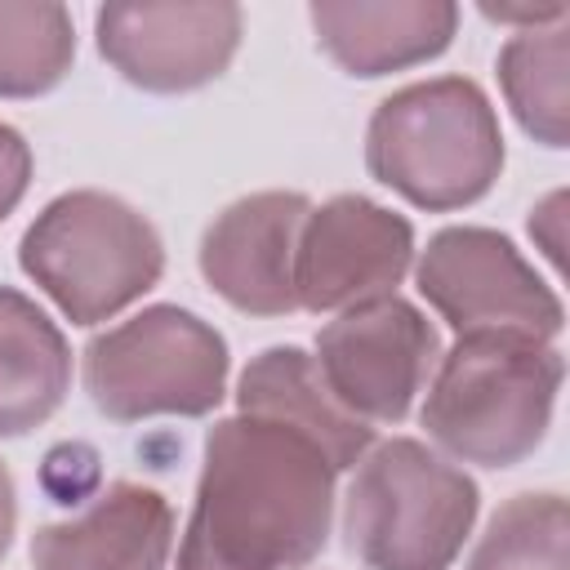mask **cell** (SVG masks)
I'll use <instances>...</instances> for the list:
<instances>
[{
    "label": "cell",
    "mask_w": 570,
    "mask_h": 570,
    "mask_svg": "<svg viewBox=\"0 0 570 570\" xmlns=\"http://www.w3.org/2000/svg\"><path fill=\"white\" fill-rule=\"evenodd\" d=\"M566 361L552 343L521 334H459L441 352L419 423L459 463L517 468L552 423Z\"/></svg>",
    "instance_id": "2"
},
{
    "label": "cell",
    "mask_w": 570,
    "mask_h": 570,
    "mask_svg": "<svg viewBox=\"0 0 570 570\" xmlns=\"http://www.w3.org/2000/svg\"><path fill=\"white\" fill-rule=\"evenodd\" d=\"M31 169H36L31 142L13 125L0 120V223L22 205V196L31 187Z\"/></svg>",
    "instance_id": "19"
},
{
    "label": "cell",
    "mask_w": 570,
    "mask_h": 570,
    "mask_svg": "<svg viewBox=\"0 0 570 570\" xmlns=\"http://www.w3.org/2000/svg\"><path fill=\"white\" fill-rule=\"evenodd\" d=\"M499 85L517 116V125L561 151L570 142V27H534L517 31L499 49Z\"/></svg>",
    "instance_id": "16"
},
{
    "label": "cell",
    "mask_w": 570,
    "mask_h": 570,
    "mask_svg": "<svg viewBox=\"0 0 570 570\" xmlns=\"http://www.w3.org/2000/svg\"><path fill=\"white\" fill-rule=\"evenodd\" d=\"M13 530H18V490H13V472L0 459V557L13 543Z\"/></svg>",
    "instance_id": "22"
},
{
    "label": "cell",
    "mask_w": 570,
    "mask_h": 570,
    "mask_svg": "<svg viewBox=\"0 0 570 570\" xmlns=\"http://www.w3.org/2000/svg\"><path fill=\"white\" fill-rule=\"evenodd\" d=\"M22 272L71 325H98L156 289L165 240L129 200L80 187L53 196L18 240Z\"/></svg>",
    "instance_id": "5"
},
{
    "label": "cell",
    "mask_w": 570,
    "mask_h": 570,
    "mask_svg": "<svg viewBox=\"0 0 570 570\" xmlns=\"http://www.w3.org/2000/svg\"><path fill=\"white\" fill-rule=\"evenodd\" d=\"M71 392V347L22 289L0 285V436L49 423Z\"/></svg>",
    "instance_id": "15"
},
{
    "label": "cell",
    "mask_w": 570,
    "mask_h": 570,
    "mask_svg": "<svg viewBox=\"0 0 570 570\" xmlns=\"http://www.w3.org/2000/svg\"><path fill=\"white\" fill-rule=\"evenodd\" d=\"M414 267V227L405 214L343 191L312 205L294 245V298L303 312H347L396 294Z\"/></svg>",
    "instance_id": "9"
},
{
    "label": "cell",
    "mask_w": 570,
    "mask_h": 570,
    "mask_svg": "<svg viewBox=\"0 0 570 570\" xmlns=\"http://www.w3.org/2000/svg\"><path fill=\"white\" fill-rule=\"evenodd\" d=\"M436 361V325L401 294L356 303L316 334V370L334 401L361 423H401Z\"/></svg>",
    "instance_id": "8"
},
{
    "label": "cell",
    "mask_w": 570,
    "mask_h": 570,
    "mask_svg": "<svg viewBox=\"0 0 570 570\" xmlns=\"http://www.w3.org/2000/svg\"><path fill=\"white\" fill-rule=\"evenodd\" d=\"M236 414H263L276 423H289L307 441L321 445L334 472H347L361 463V454L374 445V428L347 414L334 392L325 387L316 356L303 347H267L258 352L240 379H236Z\"/></svg>",
    "instance_id": "14"
},
{
    "label": "cell",
    "mask_w": 570,
    "mask_h": 570,
    "mask_svg": "<svg viewBox=\"0 0 570 570\" xmlns=\"http://www.w3.org/2000/svg\"><path fill=\"white\" fill-rule=\"evenodd\" d=\"M468 570H570V512L552 490L512 494L481 530Z\"/></svg>",
    "instance_id": "18"
},
{
    "label": "cell",
    "mask_w": 570,
    "mask_h": 570,
    "mask_svg": "<svg viewBox=\"0 0 570 570\" xmlns=\"http://www.w3.org/2000/svg\"><path fill=\"white\" fill-rule=\"evenodd\" d=\"M561 209H566V191H552V196L530 214V236L543 245V254H548L557 267H561V218H566Z\"/></svg>",
    "instance_id": "20"
},
{
    "label": "cell",
    "mask_w": 570,
    "mask_h": 570,
    "mask_svg": "<svg viewBox=\"0 0 570 570\" xmlns=\"http://www.w3.org/2000/svg\"><path fill=\"white\" fill-rule=\"evenodd\" d=\"M240 4H102L94 13L98 53L147 94H187L227 71L240 45Z\"/></svg>",
    "instance_id": "10"
},
{
    "label": "cell",
    "mask_w": 570,
    "mask_h": 570,
    "mask_svg": "<svg viewBox=\"0 0 570 570\" xmlns=\"http://www.w3.org/2000/svg\"><path fill=\"white\" fill-rule=\"evenodd\" d=\"M76 62V27L62 4L0 0V98H40Z\"/></svg>",
    "instance_id": "17"
},
{
    "label": "cell",
    "mask_w": 570,
    "mask_h": 570,
    "mask_svg": "<svg viewBox=\"0 0 570 570\" xmlns=\"http://www.w3.org/2000/svg\"><path fill=\"white\" fill-rule=\"evenodd\" d=\"M365 165L419 209H463L499 183L503 129L476 80H414L374 107L365 125Z\"/></svg>",
    "instance_id": "3"
},
{
    "label": "cell",
    "mask_w": 570,
    "mask_h": 570,
    "mask_svg": "<svg viewBox=\"0 0 570 570\" xmlns=\"http://www.w3.org/2000/svg\"><path fill=\"white\" fill-rule=\"evenodd\" d=\"M481 508L476 481L414 436L361 454L343 499L347 552L370 570H450Z\"/></svg>",
    "instance_id": "4"
},
{
    "label": "cell",
    "mask_w": 570,
    "mask_h": 570,
    "mask_svg": "<svg viewBox=\"0 0 570 570\" xmlns=\"http://www.w3.org/2000/svg\"><path fill=\"white\" fill-rule=\"evenodd\" d=\"M316 45L356 80L419 67L450 49L459 4L450 0H316Z\"/></svg>",
    "instance_id": "13"
},
{
    "label": "cell",
    "mask_w": 570,
    "mask_h": 570,
    "mask_svg": "<svg viewBox=\"0 0 570 570\" xmlns=\"http://www.w3.org/2000/svg\"><path fill=\"white\" fill-rule=\"evenodd\" d=\"M334 468L316 441L263 414L205 432L196 503L174 570H303L330 543Z\"/></svg>",
    "instance_id": "1"
},
{
    "label": "cell",
    "mask_w": 570,
    "mask_h": 570,
    "mask_svg": "<svg viewBox=\"0 0 570 570\" xmlns=\"http://www.w3.org/2000/svg\"><path fill=\"white\" fill-rule=\"evenodd\" d=\"M312 200L303 191H254L232 200L200 236L196 263L205 285L245 316H289L294 245Z\"/></svg>",
    "instance_id": "11"
},
{
    "label": "cell",
    "mask_w": 570,
    "mask_h": 570,
    "mask_svg": "<svg viewBox=\"0 0 570 570\" xmlns=\"http://www.w3.org/2000/svg\"><path fill=\"white\" fill-rule=\"evenodd\" d=\"M227 338L178 303H151L85 347V392L111 423L205 419L227 396Z\"/></svg>",
    "instance_id": "6"
},
{
    "label": "cell",
    "mask_w": 570,
    "mask_h": 570,
    "mask_svg": "<svg viewBox=\"0 0 570 570\" xmlns=\"http://www.w3.org/2000/svg\"><path fill=\"white\" fill-rule=\"evenodd\" d=\"M169 552L174 508L138 481H111L85 512L31 534L36 570H165Z\"/></svg>",
    "instance_id": "12"
},
{
    "label": "cell",
    "mask_w": 570,
    "mask_h": 570,
    "mask_svg": "<svg viewBox=\"0 0 570 570\" xmlns=\"http://www.w3.org/2000/svg\"><path fill=\"white\" fill-rule=\"evenodd\" d=\"M481 13L490 22H521L525 31L566 22V4H481Z\"/></svg>",
    "instance_id": "21"
},
{
    "label": "cell",
    "mask_w": 570,
    "mask_h": 570,
    "mask_svg": "<svg viewBox=\"0 0 570 570\" xmlns=\"http://www.w3.org/2000/svg\"><path fill=\"white\" fill-rule=\"evenodd\" d=\"M414 285L454 334H521L552 343L566 307L494 227H441L414 258Z\"/></svg>",
    "instance_id": "7"
}]
</instances>
